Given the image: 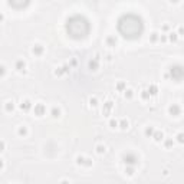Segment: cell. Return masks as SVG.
I'll list each match as a JSON object with an SVG mask.
<instances>
[{"mask_svg":"<svg viewBox=\"0 0 184 184\" xmlns=\"http://www.w3.org/2000/svg\"><path fill=\"white\" fill-rule=\"evenodd\" d=\"M160 42H163V43L168 42V35H160Z\"/></svg>","mask_w":184,"mask_h":184,"instance_id":"836d02e7","label":"cell"},{"mask_svg":"<svg viewBox=\"0 0 184 184\" xmlns=\"http://www.w3.org/2000/svg\"><path fill=\"white\" fill-rule=\"evenodd\" d=\"M178 33L177 32H170L168 33V40H170V42H173V43H177L178 42Z\"/></svg>","mask_w":184,"mask_h":184,"instance_id":"7402d4cb","label":"cell"},{"mask_svg":"<svg viewBox=\"0 0 184 184\" xmlns=\"http://www.w3.org/2000/svg\"><path fill=\"white\" fill-rule=\"evenodd\" d=\"M125 174L128 177H132V175L135 174V168H134V165H125Z\"/></svg>","mask_w":184,"mask_h":184,"instance_id":"d4e9b609","label":"cell"},{"mask_svg":"<svg viewBox=\"0 0 184 184\" xmlns=\"http://www.w3.org/2000/svg\"><path fill=\"white\" fill-rule=\"evenodd\" d=\"M92 164H94V161H92V158H86V160H85V164H84V167H86V168H89V167H92Z\"/></svg>","mask_w":184,"mask_h":184,"instance_id":"d6a6232c","label":"cell"},{"mask_svg":"<svg viewBox=\"0 0 184 184\" xmlns=\"http://www.w3.org/2000/svg\"><path fill=\"white\" fill-rule=\"evenodd\" d=\"M5 75H6V66H5V65H2V68H0V76L3 78Z\"/></svg>","mask_w":184,"mask_h":184,"instance_id":"d590c367","label":"cell"},{"mask_svg":"<svg viewBox=\"0 0 184 184\" xmlns=\"http://www.w3.org/2000/svg\"><path fill=\"white\" fill-rule=\"evenodd\" d=\"M144 20L141 16L134 13H125L117 22V30L124 39L128 40H135L140 39L144 33Z\"/></svg>","mask_w":184,"mask_h":184,"instance_id":"6da1fadb","label":"cell"},{"mask_svg":"<svg viewBox=\"0 0 184 184\" xmlns=\"http://www.w3.org/2000/svg\"><path fill=\"white\" fill-rule=\"evenodd\" d=\"M167 72H168L171 81L180 82L181 79H184V66L180 65V63H174V65H171Z\"/></svg>","mask_w":184,"mask_h":184,"instance_id":"3957f363","label":"cell"},{"mask_svg":"<svg viewBox=\"0 0 184 184\" xmlns=\"http://www.w3.org/2000/svg\"><path fill=\"white\" fill-rule=\"evenodd\" d=\"M85 160H86V157L78 156V157L75 158V163H76V165H82V167H84V164H85Z\"/></svg>","mask_w":184,"mask_h":184,"instance_id":"f546056e","label":"cell"},{"mask_svg":"<svg viewBox=\"0 0 184 184\" xmlns=\"http://www.w3.org/2000/svg\"><path fill=\"white\" fill-rule=\"evenodd\" d=\"M33 114H35L36 117H43V115L46 114V107H45V104H42V102L35 104V107H33Z\"/></svg>","mask_w":184,"mask_h":184,"instance_id":"52a82bcc","label":"cell"},{"mask_svg":"<svg viewBox=\"0 0 184 184\" xmlns=\"http://www.w3.org/2000/svg\"><path fill=\"white\" fill-rule=\"evenodd\" d=\"M122 163L125 165H138L140 163V158L137 157V154H134V152H127V154H124L122 156Z\"/></svg>","mask_w":184,"mask_h":184,"instance_id":"277c9868","label":"cell"},{"mask_svg":"<svg viewBox=\"0 0 184 184\" xmlns=\"http://www.w3.org/2000/svg\"><path fill=\"white\" fill-rule=\"evenodd\" d=\"M154 132H156V128L150 125V127H145V130H144V135H145L147 138H152Z\"/></svg>","mask_w":184,"mask_h":184,"instance_id":"d6986e66","label":"cell"},{"mask_svg":"<svg viewBox=\"0 0 184 184\" xmlns=\"http://www.w3.org/2000/svg\"><path fill=\"white\" fill-rule=\"evenodd\" d=\"M9 6H12L13 9L16 10H22V9H26L30 3V0H7Z\"/></svg>","mask_w":184,"mask_h":184,"instance_id":"5b68a950","label":"cell"},{"mask_svg":"<svg viewBox=\"0 0 184 184\" xmlns=\"http://www.w3.org/2000/svg\"><path fill=\"white\" fill-rule=\"evenodd\" d=\"M118 124H119L118 119L111 118V119H109V122H108V125H109V128H112V130H115V128H118Z\"/></svg>","mask_w":184,"mask_h":184,"instance_id":"4dcf8cb0","label":"cell"},{"mask_svg":"<svg viewBox=\"0 0 184 184\" xmlns=\"http://www.w3.org/2000/svg\"><path fill=\"white\" fill-rule=\"evenodd\" d=\"M175 141L178 142V144H184V132H177V135H175Z\"/></svg>","mask_w":184,"mask_h":184,"instance_id":"1f68e13d","label":"cell"},{"mask_svg":"<svg viewBox=\"0 0 184 184\" xmlns=\"http://www.w3.org/2000/svg\"><path fill=\"white\" fill-rule=\"evenodd\" d=\"M161 30H163V32H168V30H170V24H163V28H161Z\"/></svg>","mask_w":184,"mask_h":184,"instance_id":"8d00e7d4","label":"cell"},{"mask_svg":"<svg viewBox=\"0 0 184 184\" xmlns=\"http://www.w3.org/2000/svg\"><path fill=\"white\" fill-rule=\"evenodd\" d=\"M32 53L35 56H42L43 53H45V47H43L40 43H36V45L32 46Z\"/></svg>","mask_w":184,"mask_h":184,"instance_id":"7c38bea8","label":"cell"},{"mask_svg":"<svg viewBox=\"0 0 184 184\" xmlns=\"http://www.w3.org/2000/svg\"><path fill=\"white\" fill-rule=\"evenodd\" d=\"M167 112L171 117H178L180 114H181V107L178 104H170L168 108H167Z\"/></svg>","mask_w":184,"mask_h":184,"instance_id":"8992f818","label":"cell"},{"mask_svg":"<svg viewBox=\"0 0 184 184\" xmlns=\"http://www.w3.org/2000/svg\"><path fill=\"white\" fill-rule=\"evenodd\" d=\"M69 65H71V68H72V66H76V65H78V62H76V59H72V61L69 62Z\"/></svg>","mask_w":184,"mask_h":184,"instance_id":"74e56055","label":"cell"},{"mask_svg":"<svg viewBox=\"0 0 184 184\" xmlns=\"http://www.w3.org/2000/svg\"><path fill=\"white\" fill-rule=\"evenodd\" d=\"M158 40H160V35H158V32H152L151 35H150V42L157 43Z\"/></svg>","mask_w":184,"mask_h":184,"instance_id":"4316f807","label":"cell"},{"mask_svg":"<svg viewBox=\"0 0 184 184\" xmlns=\"http://www.w3.org/2000/svg\"><path fill=\"white\" fill-rule=\"evenodd\" d=\"M88 69L92 72H96L99 69V56L96 55L95 58H92L89 62H88Z\"/></svg>","mask_w":184,"mask_h":184,"instance_id":"9c48e42d","label":"cell"},{"mask_svg":"<svg viewBox=\"0 0 184 184\" xmlns=\"http://www.w3.org/2000/svg\"><path fill=\"white\" fill-rule=\"evenodd\" d=\"M140 96H141V99H142V101H150V99L152 98V96H151V94L148 92V89H142L141 92H140Z\"/></svg>","mask_w":184,"mask_h":184,"instance_id":"44dd1931","label":"cell"},{"mask_svg":"<svg viewBox=\"0 0 184 184\" xmlns=\"http://www.w3.org/2000/svg\"><path fill=\"white\" fill-rule=\"evenodd\" d=\"M170 3H173V5H177V3H180V0H168Z\"/></svg>","mask_w":184,"mask_h":184,"instance_id":"ab89813d","label":"cell"},{"mask_svg":"<svg viewBox=\"0 0 184 184\" xmlns=\"http://www.w3.org/2000/svg\"><path fill=\"white\" fill-rule=\"evenodd\" d=\"M112 109H114V102L112 101H107V102L104 104V108H102V115H104V117L111 115Z\"/></svg>","mask_w":184,"mask_h":184,"instance_id":"8fae6325","label":"cell"},{"mask_svg":"<svg viewBox=\"0 0 184 184\" xmlns=\"http://www.w3.org/2000/svg\"><path fill=\"white\" fill-rule=\"evenodd\" d=\"M105 43H107V46L114 47V46H117V43H118V40H117V38H115V36H112V35H109V36H107V39H105Z\"/></svg>","mask_w":184,"mask_h":184,"instance_id":"4fadbf2b","label":"cell"},{"mask_svg":"<svg viewBox=\"0 0 184 184\" xmlns=\"http://www.w3.org/2000/svg\"><path fill=\"white\" fill-rule=\"evenodd\" d=\"M14 69L19 72V73H24L26 69H28V65H26V62L23 59H17V61L14 62Z\"/></svg>","mask_w":184,"mask_h":184,"instance_id":"ba28073f","label":"cell"},{"mask_svg":"<svg viewBox=\"0 0 184 184\" xmlns=\"http://www.w3.org/2000/svg\"><path fill=\"white\" fill-rule=\"evenodd\" d=\"M19 108L23 111V112H29L30 109H33V104L29 101V99H22L19 104Z\"/></svg>","mask_w":184,"mask_h":184,"instance_id":"30bf717a","label":"cell"},{"mask_svg":"<svg viewBox=\"0 0 184 184\" xmlns=\"http://www.w3.org/2000/svg\"><path fill=\"white\" fill-rule=\"evenodd\" d=\"M177 33H178V36H184V26H178Z\"/></svg>","mask_w":184,"mask_h":184,"instance_id":"e575fe53","label":"cell"},{"mask_svg":"<svg viewBox=\"0 0 184 184\" xmlns=\"http://www.w3.org/2000/svg\"><path fill=\"white\" fill-rule=\"evenodd\" d=\"M165 138L164 132L163 131H158V130H156V132H154V135H152V140L156 142H163V140Z\"/></svg>","mask_w":184,"mask_h":184,"instance_id":"5bb4252c","label":"cell"},{"mask_svg":"<svg viewBox=\"0 0 184 184\" xmlns=\"http://www.w3.org/2000/svg\"><path fill=\"white\" fill-rule=\"evenodd\" d=\"M29 134V130H28V127H26V125H20L19 128H17V135H19V137H26V135H28Z\"/></svg>","mask_w":184,"mask_h":184,"instance_id":"e0dca14e","label":"cell"},{"mask_svg":"<svg viewBox=\"0 0 184 184\" xmlns=\"http://www.w3.org/2000/svg\"><path fill=\"white\" fill-rule=\"evenodd\" d=\"M51 115H52L53 118H59L62 115V109L59 107H52L51 108Z\"/></svg>","mask_w":184,"mask_h":184,"instance_id":"ac0fdd59","label":"cell"},{"mask_svg":"<svg viewBox=\"0 0 184 184\" xmlns=\"http://www.w3.org/2000/svg\"><path fill=\"white\" fill-rule=\"evenodd\" d=\"M14 109V102L13 101H6L5 102V111L6 112H12Z\"/></svg>","mask_w":184,"mask_h":184,"instance_id":"603a6c76","label":"cell"},{"mask_svg":"<svg viewBox=\"0 0 184 184\" xmlns=\"http://www.w3.org/2000/svg\"><path fill=\"white\" fill-rule=\"evenodd\" d=\"M0 145H2V150H0V151H5V148H6V142H5V141H2V144H0Z\"/></svg>","mask_w":184,"mask_h":184,"instance_id":"f35d334b","label":"cell"},{"mask_svg":"<svg viewBox=\"0 0 184 184\" xmlns=\"http://www.w3.org/2000/svg\"><path fill=\"white\" fill-rule=\"evenodd\" d=\"M147 89H148V92L151 94V96H157V95H158V92H160V91H158V86H157L156 84H151V85L148 86Z\"/></svg>","mask_w":184,"mask_h":184,"instance_id":"ffe728a7","label":"cell"},{"mask_svg":"<svg viewBox=\"0 0 184 184\" xmlns=\"http://www.w3.org/2000/svg\"><path fill=\"white\" fill-rule=\"evenodd\" d=\"M118 128H119V130H122V131H127L128 128H130V121H128V119H125V118L119 119Z\"/></svg>","mask_w":184,"mask_h":184,"instance_id":"2e32d148","label":"cell"},{"mask_svg":"<svg viewBox=\"0 0 184 184\" xmlns=\"http://www.w3.org/2000/svg\"><path fill=\"white\" fill-rule=\"evenodd\" d=\"M95 152L98 154V156H104L105 152H107V147L104 144H96L95 145Z\"/></svg>","mask_w":184,"mask_h":184,"instance_id":"9a60e30c","label":"cell"},{"mask_svg":"<svg viewBox=\"0 0 184 184\" xmlns=\"http://www.w3.org/2000/svg\"><path fill=\"white\" fill-rule=\"evenodd\" d=\"M122 94H124V98H125V99H132V98H134V91H132L131 88H127Z\"/></svg>","mask_w":184,"mask_h":184,"instance_id":"484cf974","label":"cell"},{"mask_svg":"<svg viewBox=\"0 0 184 184\" xmlns=\"http://www.w3.org/2000/svg\"><path fill=\"white\" fill-rule=\"evenodd\" d=\"M115 89L118 91V92H124V91L127 89V84H125V82H118V84L115 85Z\"/></svg>","mask_w":184,"mask_h":184,"instance_id":"83f0119b","label":"cell"},{"mask_svg":"<svg viewBox=\"0 0 184 184\" xmlns=\"http://www.w3.org/2000/svg\"><path fill=\"white\" fill-rule=\"evenodd\" d=\"M163 144H164V147L168 150V148H171V147L174 145V140H173V138H164V140H163Z\"/></svg>","mask_w":184,"mask_h":184,"instance_id":"cb8c5ba5","label":"cell"},{"mask_svg":"<svg viewBox=\"0 0 184 184\" xmlns=\"http://www.w3.org/2000/svg\"><path fill=\"white\" fill-rule=\"evenodd\" d=\"M88 104H89L91 108H95V107L98 105V98H96V96H91V98L88 99Z\"/></svg>","mask_w":184,"mask_h":184,"instance_id":"f1b7e54d","label":"cell"},{"mask_svg":"<svg viewBox=\"0 0 184 184\" xmlns=\"http://www.w3.org/2000/svg\"><path fill=\"white\" fill-rule=\"evenodd\" d=\"M65 30L66 35L71 39L81 40V39L86 38L91 32V23L82 14H72L69 16L65 22Z\"/></svg>","mask_w":184,"mask_h":184,"instance_id":"7a4b0ae2","label":"cell"}]
</instances>
